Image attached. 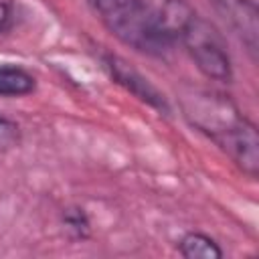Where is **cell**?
Instances as JSON below:
<instances>
[{
  "label": "cell",
  "mask_w": 259,
  "mask_h": 259,
  "mask_svg": "<svg viewBox=\"0 0 259 259\" xmlns=\"http://www.w3.org/2000/svg\"><path fill=\"white\" fill-rule=\"evenodd\" d=\"M34 89V77L16 65H0V95H26Z\"/></svg>",
  "instance_id": "cell-7"
},
{
  "label": "cell",
  "mask_w": 259,
  "mask_h": 259,
  "mask_svg": "<svg viewBox=\"0 0 259 259\" xmlns=\"http://www.w3.org/2000/svg\"><path fill=\"white\" fill-rule=\"evenodd\" d=\"M10 20H12L10 6H8L6 2H0V32H4V30L10 26Z\"/></svg>",
  "instance_id": "cell-9"
},
{
  "label": "cell",
  "mask_w": 259,
  "mask_h": 259,
  "mask_svg": "<svg viewBox=\"0 0 259 259\" xmlns=\"http://www.w3.org/2000/svg\"><path fill=\"white\" fill-rule=\"evenodd\" d=\"M105 63H107V69L111 71V75H113L123 87H127L134 95H138L142 101H148L152 107H156V109H160V111H168V105H166L164 97L148 83V79H144L138 71H134L125 61H121V59H117V57H107Z\"/></svg>",
  "instance_id": "cell-5"
},
{
  "label": "cell",
  "mask_w": 259,
  "mask_h": 259,
  "mask_svg": "<svg viewBox=\"0 0 259 259\" xmlns=\"http://www.w3.org/2000/svg\"><path fill=\"white\" fill-rule=\"evenodd\" d=\"M89 4L107 30L123 45L154 57L170 51L172 40L146 0H89Z\"/></svg>",
  "instance_id": "cell-2"
},
{
  "label": "cell",
  "mask_w": 259,
  "mask_h": 259,
  "mask_svg": "<svg viewBox=\"0 0 259 259\" xmlns=\"http://www.w3.org/2000/svg\"><path fill=\"white\" fill-rule=\"evenodd\" d=\"M176 40L184 45L202 75L214 81H231L233 69L225 42L217 28L208 20H204L196 10L182 24L176 34Z\"/></svg>",
  "instance_id": "cell-3"
},
{
  "label": "cell",
  "mask_w": 259,
  "mask_h": 259,
  "mask_svg": "<svg viewBox=\"0 0 259 259\" xmlns=\"http://www.w3.org/2000/svg\"><path fill=\"white\" fill-rule=\"evenodd\" d=\"M184 111L192 125L204 132L210 140L225 150L233 162L257 176L259 170V136L257 127L235 107L231 99L219 93L194 91L184 97Z\"/></svg>",
  "instance_id": "cell-1"
},
{
  "label": "cell",
  "mask_w": 259,
  "mask_h": 259,
  "mask_svg": "<svg viewBox=\"0 0 259 259\" xmlns=\"http://www.w3.org/2000/svg\"><path fill=\"white\" fill-rule=\"evenodd\" d=\"M214 12L231 28V32L245 45L251 59L259 51V10L253 0H208Z\"/></svg>",
  "instance_id": "cell-4"
},
{
  "label": "cell",
  "mask_w": 259,
  "mask_h": 259,
  "mask_svg": "<svg viewBox=\"0 0 259 259\" xmlns=\"http://www.w3.org/2000/svg\"><path fill=\"white\" fill-rule=\"evenodd\" d=\"M178 251L186 259H219L223 257L221 247L202 233H188L180 239Z\"/></svg>",
  "instance_id": "cell-6"
},
{
  "label": "cell",
  "mask_w": 259,
  "mask_h": 259,
  "mask_svg": "<svg viewBox=\"0 0 259 259\" xmlns=\"http://www.w3.org/2000/svg\"><path fill=\"white\" fill-rule=\"evenodd\" d=\"M18 142V125L6 117H0V148H10Z\"/></svg>",
  "instance_id": "cell-8"
}]
</instances>
